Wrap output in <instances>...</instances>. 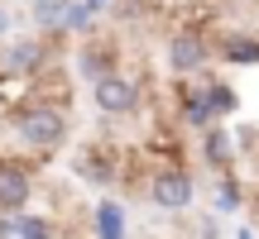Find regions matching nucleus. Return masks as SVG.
<instances>
[{
    "mask_svg": "<svg viewBox=\"0 0 259 239\" xmlns=\"http://www.w3.org/2000/svg\"><path fill=\"white\" fill-rule=\"evenodd\" d=\"M235 206H240V182L226 177V182H221V211H235Z\"/></svg>",
    "mask_w": 259,
    "mask_h": 239,
    "instance_id": "dca6fc26",
    "label": "nucleus"
},
{
    "mask_svg": "<svg viewBox=\"0 0 259 239\" xmlns=\"http://www.w3.org/2000/svg\"><path fill=\"white\" fill-rule=\"evenodd\" d=\"M149 196H154V206H163V211H183V206H192L197 182L183 167H163V172H154V182H149Z\"/></svg>",
    "mask_w": 259,
    "mask_h": 239,
    "instance_id": "7ed1b4c3",
    "label": "nucleus"
},
{
    "mask_svg": "<svg viewBox=\"0 0 259 239\" xmlns=\"http://www.w3.org/2000/svg\"><path fill=\"white\" fill-rule=\"evenodd\" d=\"M92 96L101 105V115H130L139 105V86L130 77H120V72H106L101 82H92Z\"/></svg>",
    "mask_w": 259,
    "mask_h": 239,
    "instance_id": "20e7f679",
    "label": "nucleus"
},
{
    "mask_svg": "<svg viewBox=\"0 0 259 239\" xmlns=\"http://www.w3.org/2000/svg\"><path fill=\"white\" fill-rule=\"evenodd\" d=\"M240 239H254V234H250V230H240Z\"/></svg>",
    "mask_w": 259,
    "mask_h": 239,
    "instance_id": "aec40b11",
    "label": "nucleus"
},
{
    "mask_svg": "<svg viewBox=\"0 0 259 239\" xmlns=\"http://www.w3.org/2000/svg\"><path fill=\"white\" fill-rule=\"evenodd\" d=\"M15 129H19V139H24L29 148L53 153L67 139V115L58 110V105H48V101H24V105H15Z\"/></svg>",
    "mask_w": 259,
    "mask_h": 239,
    "instance_id": "f257e3e1",
    "label": "nucleus"
},
{
    "mask_svg": "<svg viewBox=\"0 0 259 239\" xmlns=\"http://www.w3.org/2000/svg\"><path fill=\"white\" fill-rule=\"evenodd\" d=\"M34 196V182H29L24 167L0 163V211H24V201Z\"/></svg>",
    "mask_w": 259,
    "mask_h": 239,
    "instance_id": "423d86ee",
    "label": "nucleus"
},
{
    "mask_svg": "<svg viewBox=\"0 0 259 239\" xmlns=\"http://www.w3.org/2000/svg\"><path fill=\"white\" fill-rule=\"evenodd\" d=\"M87 24H92V5H77V0H72L67 15H63V29H67V34H82Z\"/></svg>",
    "mask_w": 259,
    "mask_h": 239,
    "instance_id": "2eb2a0df",
    "label": "nucleus"
},
{
    "mask_svg": "<svg viewBox=\"0 0 259 239\" xmlns=\"http://www.w3.org/2000/svg\"><path fill=\"white\" fill-rule=\"evenodd\" d=\"M206 105H211L216 115H235V110H240V91L226 86V82H211V86H206Z\"/></svg>",
    "mask_w": 259,
    "mask_h": 239,
    "instance_id": "9b49d317",
    "label": "nucleus"
},
{
    "mask_svg": "<svg viewBox=\"0 0 259 239\" xmlns=\"http://www.w3.org/2000/svg\"><path fill=\"white\" fill-rule=\"evenodd\" d=\"M67 5H72V0H34V19H38L44 29H63Z\"/></svg>",
    "mask_w": 259,
    "mask_h": 239,
    "instance_id": "f8f14e48",
    "label": "nucleus"
},
{
    "mask_svg": "<svg viewBox=\"0 0 259 239\" xmlns=\"http://www.w3.org/2000/svg\"><path fill=\"white\" fill-rule=\"evenodd\" d=\"M96 234L101 239H125V206L120 201H101L96 206Z\"/></svg>",
    "mask_w": 259,
    "mask_h": 239,
    "instance_id": "1a4fd4ad",
    "label": "nucleus"
},
{
    "mask_svg": "<svg viewBox=\"0 0 259 239\" xmlns=\"http://www.w3.org/2000/svg\"><path fill=\"white\" fill-rule=\"evenodd\" d=\"M0 239H19V211H0Z\"/></svg>",
    "mask_w": 259,
    "mask_h": 239,
    "instance_id": "f3484780",
    "label": "nucleus"
},
{
    "mask_svg": "<svg viewBox=\"0 0 259 239\" xmlns=\"http://www.w3.org/2000/svg\"><path fill=\"white\" fill-rule=\"evenodd\" d=\"M44 63H48L44 38H10L0 48V72H10V77H34V72H44Z\"/></svg>",
    "mask_w": 259,
    "mask_h": 239,
    "instance_id": "f03ea898",
    "label": "nucleus"
},
{
    "mask_svg": "<svg viewBox=\"0 0 259 239\" xmlns=\"http://www.w3.org/2000/svg\"><path fill=\"white\" fill-rule=\"evenodd\" d=\"M202 153H206V163H211V167H231V163H235V144H231V134H226V129H211V125H206V144H202Z\"/></svg>",
    "mask_w": 259,
    "mask_h": 239,
    "instance_id": "6e6552de",
    "label": "nucleus"
},
{
    "mask_svg": "<svg viewBox=\"0 0 259 239\" xmlns=\"http://www.w3.org/2000/svg\"><path fill=\"white\" fill-rule=\"evenodd\" d=\"M226 57L235 67H259V38H245V34L226 38Z\"/></svg>",
    "mask_w": 259,
    "mask_h": 239,
    "instance_id": "9d476101",
    "label": "nucleus"
},
{
    "mask_svg": "<svg viewBox=\"0 0 259 239\" xmlns=\"http://www.w3.org/2000/svg\"><path fill=\"white\" fill-rule=\"evenodd\" d=\"M5 29H10V19H5V10H0V34H5Z\"/></svg>",
    "mask_w": 259,
    "mask_h": 239,
    "instance_id": "a211bd4d",
    "label": "nucleus"
},
{
    "mask_svg": "<svg viewBox=\"0 0 259 239\" xmlns=\"http://www.w3.org/2000/svg\"><path fill=\"white\" fill-rule=\"evenodd\" d=\"M19 239H53V225L44 215H19Z\"/></svg>",
    "mask_w": 259,
    "mask_h": 239,
    "instance_id": "4468645a",
    "label": "nucleus"
},
{
    "mask_svg": "<svg viewBox=\"0 0 259 239\" xmlns=\"http://www.w3.org/2000/svg\"><path fill=\"white\" fill-rule=\"evenodd\" d=\"M206 38L197 34V29H183V34H173V43H168V67L173 72H183V77H192V72H202L206 67Z\"/></svg>",
    "mask_w": 259,
    "mask_h": 239,
    "instance_id": "39448f33",
    "label": "nucleus"
},
{
    "mask_svg": "<svg viewBox=\"0 0 259 239\" xmlns=\"http://www.w3.org/2000/svg\"><path fill=\"white\" fill-rule=\"evenodd\" d=\"M87 5H92V10H101V5H106V0H87Z\"/></svg>",
    "mask_w": 259,
    "mask_h": 239,
    "instance_id": "6ab92c4d",
    "label": "nucleus"
},
{
    "mask_svg": "<svg viewBox=\"0 0 259 239\" xmlns=\"http://www.w3.org/2000/svg\"><path fill=\"white\" fill-rule=\"evenodd\" d=\"M111 67H115V53H111L106 43H87L82 53H77V72H82L87 82H101Z\"/></svg>",
    "mask_w": 259,
    "mask_h": 239,
    "instance_id": "0eeeda50",
    "label": "nucleus"
},
{
    "mask_svg": "<svg viewBox=\"0 0 259 239\" xmlns=\"http://www.w3.org/2000/svg\"><path fill=\"white\" fill-rule=\"evenodd\" d=\"M211 105H206V91H197V96H187V119H192V125L197 129H206V125H211Z\"/></svg>",
    "mask_w": 259,
    "mask_h": 239,
    "instance_id": "ddd939ff",
    "label": "nucleus"
}]
</instances>
